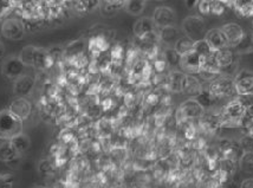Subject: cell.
Wrapping results in <instances>:
<instances>
[{"label": "cell", "instance_id": "26", "mask_svg": "<svg viewBox=\"0 0 253 188\" xmlns=\"http://www.w3.org/2000/svg\"><path fill=\"white\" fill-rule=\"evenodd\" d=\"M193 47H194V41L191 38L186 37V36H181L179 38V41L176 42V44L174 45V48L179 52L180 54H183L188 51L193 50Z\"/></svg>", "mask_w": 253, "mask_h": 188}, {"label": "cell", "instance_id": "18", "mask_svg": "<svg viewBox=\"0 0 253 188\" xmlns=\"http://www.w3.org/2000/svg\"><path fill=\"white\" fill-rule=\"evenodd\" d=\"M186 74L182 71H170L169 75L167 76V83L168 87L171 92L174 93H181L182 92V86L183 81H185Z\"/></svg>", "mask_w": 253, "mask_h": 188}, {"label": "cell", "instance_id": "17", "mask_svg": "<svg viewBox=\"0 0 253 188\" xmlns=\"http://www.w3.org/2000/svg\"><path fill=\"white\" fill-rule=\"evenodd\" d=\"M181 114L186 118H194L201 116L204 111V107L199 103L198 99H188L181 105Z\"/></svg>", "mask_w": 253, "mask_h": 188}, {"label": "cell", "instance_id": "28", "mask_svg": "<svg viewBox=\"0 0 253 188\" xmlns=\"http://www.w3.org/2000/svg\"><path fill=\"white\" fill-rule=\"evenodd\" d=\"M14 0H0V20L4 19L13 7Z\"/></svg>", "mask_w": 253, "mask_h": 188}, {"label": "cell", "instance_id": "32", "mask_svg": "<svg viewBox=\"0 0 253 188\" xmlns=\"http://www.w3.org/2000/svg\"><path fill=\"white\" fill-rule=\"evenodd\" d=\"M242 166L246 169V172H251L253 169V153L246 154L245 156L243 157Z\"/></svg>", "mask_w": 253, "mask_h": 188}, {"label": "cell", "instance_id": "33", "mask_svg": "<svg viewBox=\"0 0 253 188\" xmlns=\"http://www.w3.org/2000/svg\"><path fill=\"white\" fill-rule=\"evenodd\" d=\"M242 188H253V179H248L242 184Z\"/></svg>", "mask_w": 253, "mask_h": 188}, {"label": "cell", "instance_id": "34", "mask_svg": "<svg viewBox=\"0 0 253 188\" xmlns=\"http://www.w3.org/2000/svg\"><path fill=\"white\" fill-rule=\"evenodd\" d=\"M185 2H186V6H187L188 8H193L198 5L199 0H185Z\"/></svg>", "mask_w": 253, "mask_h": 188}, {"label": "cell", "instance_id": "39", "mask_svg": "<svg viewBox=\"0 0 253 188\" xmlns=\"http://www.w3.org/2000/svg\"><path fill=\"white\" fill-rule=\"evenodd\" d=\"M63 1H70V0H63Z\"/></svg>", "mask_w": 253, "mask_h": 188}, {"label": "cell", "instance_id": "36", "mask_svg": "<svg viewBox=\"0 0 253 188\" xmlns=\"http://www.w3.org/2000/svg\"><path fill=\"white\" fill-rule=\"evenodd\" d=\"M248 132L251 138H253V120L249 118V124H248Z\"/></svg>", "mask_w": 253, "mask_h": 188}, {"label": "cell", "instance_id": "11", "mask_svg": "<svg viewBox=\"0 0 253 188\" xmlns=\"http://www.w3.org/2000/svg\"><path fill=\"white\" fill-rule=\"evenodd\" d=\"M205 39L209 43V45L212 48L213 52L222 50V48L230 47H228L227 39H226L224 32L221 31V29H211L206 32Z\"/></svg>", "mask_w": 253, "mask_h": 188}, {"label": "cell", "instance_id": "22", "mask_svg": "<svg viewBox=\"0 0 253 188\" xmlns=\"http://www.w3.org/2000/svg\"><path fill=\"white\" fill-rule=\"evenodd\" d=\"M147 0H125V10L131 16H140L146 7Z\"/></svg>", "mask_w": 253, "mask_h": 188}, {"label": "cell", "instance_id": "24", "mask_svg": "<svg viewBox=\"0 0 253 188\" xmlns=\"http://www.w3.org/2000/svg\"><path fill=\"white\" fill-rule=\"evenodd\" d=\"M85 42L80 39V41L74 42V43H71L69 47H66L64 53L65 56L68 57V59L70 60L72 58H75V57L80 56V54L85 53Z\"/></svg>", "mask_w": 253, "mask_h": 188}, {"label": "cell", "instance_id": "12", "mask_svg": "<svg viewBox=\"0 0 253 188\" xmlns=\"http://www.w3.org/2000/svg\"><path fill=\"white\" fill-rule=\"evenodd\" d=\"M36 86L35 77L30 76L28 74H24L14 81L13 86V93L16 94L18 97H26L32 93L33 88Z\"/></svg>", "mask_w": 253, "mask_h": 188}, {"label": "cell", "instance_id": "14", "mask_svg": "<svg viewBox=\"0 0 253 188\" xmlns=\"http://www.w3.org/2000/svg\"><path fill=\"white\" fill-rule=\"evenodd\" d=\"M159 29L156 27L155 23L153 22L152 18H141L138 19L134 25V36L137 39H142L147 36L153 35V33L158 32Z\"/></svg>", "mask_w": 253, "mask_h": 188}, {"label": "cell", "instance_id": "16", "mask_svg": "<svg viewBox=\"0 0 253 188\" xmlns=\"http://www.w3.org/2000/svg\"><path fill=\"white\" fill-rule=\"evenodd\" d=\"M203 86H201L200 81L194 75H186L185 81H183L182 92L186 93L187 95L192 97H198L200 93L203 92Z\"/></svg>", "mask_w": 253, "mask_h": 188}, {"label": "cell", "instance_id": "4", "mask_svg": "<svg viewBox=\"0 0 253 188\" xmlns=\"http://www.w3.org/2000/svg\"><path fill=\"white\" fill-rule=\"evenodd\" d=\"M207 89H209V92L212 94L214 98L231 96L232 94L236 93L233 77H228V76L224 75L218 76L214 80L211 81L210 87Z\"/></svg>", "mask_w": 253, "mask_h": 188}, {"label": "cell", "instance_id": "6", "mask_svg": "<svg viewBox=\"0 0 253 188\" xmlns=\"http://www.w3.org/2000/svg\"><path fill=\"white\" fill-rule=\"evenodd\" d=\"M204 60L205 58L203 56L195 52L194 50H191L188 52L181 54L180 68L186 75H199L201 66L204 64Z\"/></svg>", "mask_w": 253, "mask_h": 188}, {"label": "cell", "instance_id": "37", "mask_svg": "<svg viewBox=\"0 0 253 188\" xmlns=\"http://www.w3.org/2000/svg\"><path fill=\"white\" fill-rule=\"evenodd\" d=\"M104 4H123L125 0H103Z\"/></svg>", "mask_w": 253, "mask_h": 188}, {"label": "cell", "instance_id": "30", "mask_svg": "<svg viewBox=\"0 0 253 188\" xmlns=\"http://www.w3.org/2000/svg\"><path fill=\"white\" fill-rule=\"evenodd\" d=\"M167 66H168V64L167 63H166V60H165V58L164 57H160V58H156L155 60H154V63H153V70H155V72L158 75H162L164 74V72L166 71V69H167Z\"/></svg>", "mask_w": 253, "mask_h": 188}, {"label": "cell", "instance_id": "10", "mask_svg": "<svg viewBox=\"0 0 253 188\" xmlns=\"http://www.w3.org/2000/svg\"><path fill=\"white\" fill-rule=\"evenodd\" d=\"M221 31L224 32L226 39H227L228 47H236L238 44L242 42V39L245 36V32H244L243 27L238 25L236 23H228L225 24L224 26L220 27Z\"/></svg>", "mask_w": 253, "mask_h": 188}, {"label": "cell", "instance_id": "8", "mask_svg": "<svg viewBox=\"0 0 253 188\" xmlns=\"http://www.w3.org/2000/svg\"><path fill=\"white\" fill-rule=\"evenodd\" d=\"M153 22L158 29L168 26H175L176 24V13L174 12L173 8L168 7V6H160L156 7L154 13H153Z\"/></svg>", "mask_w": 253, "mask_h": 188}, {"label": "cell", "instance_id": "40", "mask_svg": "<svg viewBox=\"0 0 253 188\" xmlns=\"http://www.w3.org/2000/svg\"><path fill=\"white\" fill-rule=\"evenodd\" d=\"M35 188H44V187H35Z\"/></svg>", "mask_w": 253, "mask_h": 188}, {"label": "cell", "instance_id": "19", "mask_svg": "<svg viewBox=\"0 0 253 188\" xmlns=\"http://www.w3.org/2000/svg\"><path fill=\"white\" fill-rule=\"evenodd\" d=\"M234 11L240 17H252L253 14V0H233Z\"/></svg>", "mask_w": 253, "mask_h": 188}, {"label": "cell", "instance_id": "23", "mask_svg": "<svg viewBox=\"0 0 253 188\" xmlns=\"http://www.w3.org/2000/svg\"><path fill=\"white\" fill-rule=\"evenodd\" d=\"M237 54H248L253 52V32L245 33L244 38L236 47H233Z\"/></svg>", "mask_w": 253, "mask_h": 188}, {"label": "cell", "instance_id": "1", "mask_svg": "<svg viewBox=\"0 0 253 188\" xmlns=\"http://www.w3.org/2000/svg\"><path fill=\"white\" fill-rule=\"evenodd\" d=\"M18 57L26 66H32V68L46 69L53 63V57L51 56L49 51L33 47V45H28L24 47Z\"/></svg>", "mask_w": 253, "mask_h": 188}, {"label": "cell", "instance_id": "38", "mask_svg": "<svg viewBox=\"0 0 253 188\" xmlns=\"http://www.w3.org/2000/svg\"><path fill=\"white\" fill-rule=\"evenodd\" d=\"M5 53H6L5 45H4V43H1V42H0V58H4Z\"/></svg>", "mask_w": 253, "mask_h": 188}, {"label": "cell", "instance_id": "27", "mask_svg": "<svg viewBox=\"0 0 253 188\" xmlns=\"http://www.w3.org/2000/svg\"><path fill=\"white\" fill-rule=\"evenodd\" d=\"M193 50H194L195 52H198L199 54H200V56H203L204 58H206V57H209V56H211V54L214 53L205 38L204 39H199V41L194 42V47H193Z\"/></svg>", "mask_w": 253, "mask_h": 188}, {"label": "cell", "instance_id": "21", "mask_svg": "<svg viewBox=\"0 0 253 188\" xmlns=\"http://www.w3.org/2000/svg\"><path fill=\"white\" fill-rule=\"evenodd\" d=\"M10 142L13 145L14 150L17 151L18 155H23V154H25L26 151L29 150L30 148V139L29 136H26L25 134H19L17 136H14L12 140H10Z\"/></svg>", "mask_w": 253, "mask_h": 188}, {"label": "cell", "instance_id": "35", "mask_svg": "<svg viewBox=\"0 0 253 188\" xmlns=\"http://www.w3.org/2000/svg\"><path fill=\"white\" fill-rule=\"evenodd\" d=\"M245 117L251 118V120H253V104H251V105H250V107L246 108Z\"/></svg>", "mask_w": 253, "mask_h": 188}, {"label": "cell", "instance_id": "41", "mask_svg": "<svg viewBox=\"0 0 253 188\" xmlns=\"http://www.w3.org/2000/svg\"><path fill=\"white\" fill-rule=\"evenodd\" d=\"M252 19H253V14H252Z\"/></svg>", "mask_w": 253, "mask_h": 188}, {"label": "cell", "instance_id": "15", "mask_svg": "<svg viewBox=\"0 0 253 188\" xmlns=\"http://www.w3.org/2000/svg\"><path fill=\"white\" fill-rule=\"evenodd\" d=\"M180 37L181 36H180V31L176 29V26H168L159 29V41L167 47H174V45L176 44Z\"/></svg>", "mask_w": 253, "mask_h": 188}, {"label": "cell", "instance_id": "9", "mask_svg": "<svg viewBox=\"0 0 253 188\" xmlns=\"http://www.w3.org/2000/svg\"><path fill=\"white\" fill-rule=\"evenodd\" d=\"M234 88H236L237 95H248L253 94V71L240 70L234 75Z\"/></svg>", "mask_w": 253, "mask_h": 188}, {"label": "cell", "instance_id": "20", "mask_svg": "<svg viewBox=\"0 0 253 188\" xmlns=\"http://www.w3.org/2000/svg\"><path fill=\"white\" fill-rule=\"evenodd\" d=\"M19 155L14 150L13 145L10 141H5L0 143V161L2 162H11L18 159Z\"/></svg>", "mask_w": 253, "mask_h": 188}, {"label": "cell", "instance_id": "5", "mask_svg": "<svg viewBox=\"0 0 253 188\" xmlns=\"http://www.w3.org/2000/svg\"><path fill=\"white\" fill-rule=\"evenodd\" d=\"M25 32V25L19 18L8 17L1 23V35L10 41H19L24 37Z\"/></svg>", "mask_w": 253, "mask_h": 188}, {"label": "cell", "instance_id": "7", "mask_svg": "<svg viewBox=\"0 0 253 188\" xmlns=\"http://www.w3.org/2000/svg\"><path fill=\"white\" fill-rule=\"evenodd\" d=\"M25 69L26 65L18 56L6 57L1 63V74L8 80L16 81L17 78L25 74Z\"/></svg>", "mask_w": 253, "mask_h": 188}, {"label": "cell", "instance_id": "25", "mask_svg": "<svg viewBox=\"0 0 253 188\" xmlns=\"http://www.w3.org/2000/svg\"><path fill=\"white\" fill-rule=\"evenodd\" d=\"M166 63L168 66H180V59H181V54H180L174 47H166L164 53H162Z\"/></svg>", "mask_w": 253, "mask_h": 188}, {"label": "cell", "instance_id": "31", "mask_svg": "<svg viewBox=\"0 0 253 188\" xmlns=\"http://www.w3.org/2000/svg\"><path fill=\"white\" fill-rule=\"evenodd\" d=\"M14 178L12 174H0V188H13Z\"/></svg>", "mask_w": 253, "mask_h": 188}, {"label": "cell", "instance_id": "13", "mask_svg": "<svg viewBox=\"0 0 253 188\" xmlns=\"http://www.w3.org/2000/svg\"><path fill=\"white\" fill-rule=\"evenodd\" d=\"M8 110H10L13 115H16L18 118L24 121L30 116L32 107L31 103L29 102V99L26 98V97H17V98H14L13 101L11 102Z\"/></svg>", "mask_w": 253, "mask_h": 188}, {"label": "cell", "instance_id": "29", "mask_svg": "<svg viewBox=\"0 0 253 188\" xmlns=\"http://www.w3.org/2000/svg\"><path fill=\"white\" fill-rule=\"evenodd\" d=\"M226 6L227 5L221 0H213L212 5H211V13L215 14V16H221L226 11Z\"/></svg>", "mask_w": 253, "mask_h": 188}, {"label": "cell", "instance_id": "3", "mask_svg": "<svg viewBox=\"0 0 253 188\" xmlns=\"http://www.w3.org/2000/svg\"><path fill=\"white\" fill-rule=\"evenodd\" d=\"M182 31L186 37L197 42L199 39H204L206 36V23L201 17L189 16L182 22Z\"/></svg>", "mask_w": 253, "mask_h": 188}, {"label": "cell", "instance_id": "2", "mask_svg": "<svg viewBox=\"0 0 253 188\" xmlns=\"http://www.w3.org/2000/svg\"><path fill=\"white\" fill-rule=\"evenodd\" d=\"M23 133V121L8 109L0 111V140L10 141Z\"/></svg>", "mask_w": 253, "mask_h": 188}]
</instances>
